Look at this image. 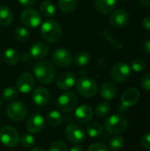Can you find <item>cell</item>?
Returning <instances> with one entry per match:
<instances>
[{
  "instance_id": "obj_1",
  "label": "cell",
  "mask_w": 150,
  "mask_h": 151,
  "mask_svg": "<svg viewBox=\"0 0 150 151\" xmlns=\"http://www.w3.org/2000/svg\"><path fill=\"white\" fill-rule=\"evenodd\" d=\"M34 77L42 84L52 83L57 76V71L53 64L49 61H40L34 65L33 68Z\"/></svg>"
},
{
  "instance_id": "obj_2",
  "label": "cell",
  "mask_w": 150,
  "mask_h": 151,
  "mask_svg": "<svg viewBox=\"0 0 150 151\" xmlns=\"http://www.w3.org/2000/svg\"><path fill=\"white\" fill-rule=\"evenodd\" d=\"M40 34L46 42L55 43L61 40L63 32L60 25L57 21L53 19H48L42 24Z\"/></svg>"
},
{
  "instance_id": "obj_3",
  "label": "cell",
  "mask_w": 150,
  "mask_h": 151,
  "mask_svg": "<svg viewBox=\"0 0 150 151\" xmlns=\"http://www.w3.org/2000/svg\"><path fill=\"white\" fill-rule=\"evenodd\" d=\"M105 128L111 134H118L126 131L128 121L126 117L121 114H114L105 120Z\"/></svg>"
},
{
  "instance_id": "obj_4",
  "label": "cell",
  "mask_w": 150,
  "mask_h": 151,
  "mask_svg": "<svg viewBox=\"0 0 150 151\" xmlns=\"http://www.w3.org/2000/svg\"><path fill=\"white\" fill-rule=\"evenodd\" d=\"M77 92L83 97L91 98L97 94L98 86L96 82L89 77H80L76 84Z\"/></svg>"
},
{
  "instance_id": "obj_5",
  "label": "cell",
  "mask_w": 150,
  "mask_h": 151,
  "mask_svg": "<svg viewBox=\"0 0 150 151\" xmlns=\"http://www.w3.org/2000/svg\"><path fill=\"white\" fill-rule=\"evenodd\" d=\"M20 21L27 28H36L42 23V16L40 12L34 9H25L20 14Z\"/></svg>"
},
{
  "instance_id": "obj_6",
  "label": "cell",
  "mask_w": 150,
  "mask_h": 151,
  "mask_svg": "<svg viewBox=\"0 0 150 151\" xmlns=\"http://www.w3.org/2000/svg\"><path fill=\"white\" fill-rule=\"evenodd\" d=\"M131 66L126 62H118L111 69V77L116 82H125L131 76Z\"/></svg>"
},
{
  "instance_id": "obj_7",
  "label": "cell",
  "mask_w": 150,
  "mask_h": 151,
  "mask_svg": "<svg viewBox=\"0 0 150 151\" xmlns=\"http://www.w3.org/2000/svg\"><path fill=\"white\" fill-rule=\"evenodd\" d=\"M78 104V97L73 92H65L57 100V108L64 112H70L75 110Z\"/></svg>"
},
{
  "instance_id": "obj_8",
  "label": "cell",
  "mask_w": 150,
  "mask_h": 151,
  "mask_svg": "<svg viewBox=\"0 0 150 151\" xmlns=\"http://www.w3.org/2000/svg\"><path fill=\"white\" fill-rule=\"evenodd\" d=\"M0 142L8 148L17 146L19 142V135L15 128L12 127L5 126L0 130Z\"/></svg>"
},
{
  "instance_id": "obj_9",
  "label": "cell",
  "mask_w": 150,
  "mask_h": 151,
  "mask_svg": "<svg viewBox=\"0 0 150 151\" xmlns=\"http://www.w3.org/2000/svg\"><path fill=\"white\" fill-rule=\"evenodd\" d=\"M7 116L13 121L19 122L22 121L27 115V106L19 101L11 102L8 104L6 108Z\"/></svg>"
},
{
  "instance_id": "obj_10",
  "label": "cell",
  "mask_w": 150,
  "mask_h": 151,
  "mask_svg": "<svg viewBox=\"0 0 150 151\" xmlns=\"http://www.w3.org/2000/svg\"><path fill=\"white\" fill-rule=\"evenodd\" d=\"M51 59H52L53 64L60 68L69 67L72 65V60H73L72 53L68 50L63 49V48L55 50L52 52Z\"/></svg>"
},
{
  "instance_id": "obj_11",
  "label": "cell",
  "mask_w": 150,
  "mask_h": 151,
  "mask_svg": "<svg viewBox=\"0 0 150 151\" xmlns=\"http://www.w3.org/2000/svg\"><path fill=\"white\" fill-rule=\"evenodd\" d=\"M35 85L34 76L30 73H21L16 82V88L19 92L23 94H27L31 92Z\"/></svg>"
},
{
  "instance_id": "obj_12",
  "label": "cell",
  "mask_w": 150,
  "mask_h": 151,
  "mask_svg": "<svg viewBox=\"0 0 150 151\" xmlns=\"http://www.w3.org/2000/svg\"><path fill=\"white\" fill-rule=\"evenodd\" d=\"M65 136L71 142L78 144L84 141L86 137V132L80 125L71 124L67 126L65 129Z\"/></svg>"
},
{
  "instance_id": "obj_13",
  "label": "cell",
  "mask_w": 150,
  "mask_h": 151,
  "mask_svg": "<svg viewBox=\"0 0 150 151\" xmlns=\"http://www.w3.org/2000/svg\"><path fill=\"white\" fill-rule=\"evenodd\" d=\"M45 126V120L42 115L39 113H34L31 115L26 123L27 130L31 134L40 133Z\"/></svg>"
},
{
  "instance_id": "obj_14",
  "label": "cell",
  "mask_w": 150,
  "mask_h": 151,
  "mask_svg": "<svg viewBox=\"0 0 150 151\" xmlns=\"http://www.w3.org/2000/svg\"><path fill=\"white\" fill-rule=\"evenodd\" d=\"M129 14L123 9H118L114 11L110 16V23L116 28H122L126 27L129 22Z\"/></svg>"
},
{
  "instance_id": "obj_15",
  "label": "cell",
  "mask_w": 150,
  "mask_h": 151,
  "mask_svg": "<svg viewBox=\"0 0 150 151\" xmlns=\"http://www.w3.org/2000/svg\"><path fill=\"white\" fill-rule=\"evenodd\" d=\"M50 99V95L48 89L43 87L36 88L32 94V101L37 106H45L49 104Z\"/></svg>"
},
{
  "instance_id": "obj_16",
  "label": "cell",
  "mask_w": 150,
  "mask_h": 151,
  "mask_svg": "<svg viewBox=\"0 0 150 151\" xmlns=\"http://www.w3.org/2000/svg\"><path fill=\"white\" fill-rule=\"evenodd\" d=\"M140 92L135 88H130L126 89L121 96V103L125 107H131L135 105L140 100Z\"/></svg>"
},
{
  "instance_id": "obj_17",
  "label": "cell",
  "mask_w": 150,
  "mask_h": 151,
  "mask_svg": "<svg viewBox=\"0 0 150 151\" xmlns=\"http://www.w3.org/2000/svg\"><path fill=\"white\" fill-rule=\"evenodd\" d=\"M93 109L88 105V104H82L76 108L75 112H74V117L75 119L80 123V124H85L89 122L92 118H93Z\"/></svg>"
},
{
  "instance_id": "obj_18",
  "label": "cell",
  "mask_w": 150,
  "mask_h": 151,
  "mask_svg": "<svg viewBox=\"0 0 150 151\" xmlns=\"http://www.w3.org/2000/svg\"><path fill=\"white\" fill-rule=\"evenodd\" d=\"M75 82V75L70 72H66L60 74L57 79V86L62 90H68L72 88L74 86Z\"/></svg>"
},
{
  "instance_id": "obj_19",
  "label": "cell",
  "mask_w": 150,
  "mask_h": 151,
  "mask_svg": "<svg viewBox=\"0 0 150 151\" xmlns=\"http://www.w3.org/2000/svg\"><path fill=\"white\" fill-rule=\"evenodd\" d=\"M30 56L36 60H41L46 58L49 54V46L42 42L34 43L30 48Z\"/></svg>"
},
{
  "instance_id": "obj_20",
  "label": "cell",
  "mask_w": 150,
  "mask_h": 151,
  "mask_svg": "<svg viewBox=\"0 0 150 151\" xmlns=\"http://www.w3.org/2000/svg\"><path fill=\"white\" fill-rule=\"evenodd\" d=\"M117 5V0H95V8L102 14H108L111 12Z\"/></svg>"
},
{
  "instance_id": "obj_21",
  "label": "cell",
  "mask_w": 150,
  "mask_h": 151,
  "mask_svg": "<svg viewBox=\"0 0 150 151\" xmlns=\"http://www.w3.org/2000/svg\"><path fill=\"white\" fill-rule=\"evenodd\" d=\"M118 93V88L112 82H104L100 89L101 96L105 100H112Z\"/></svg>"
},
{
  "instance_id": "obj_22",
  "label": "cell",
  "mask_w": 150,
  "mask_h": 151,
  "mask_svg": "<svg viewBox=\"0 0 150 151\" xmlns=\"http://www.w3.org/2000/svg\"><path fill=\"white\" fill-rule=\"evenodd\" d=\"M13 20V12L11 9L6 5L0 6V26L3 27H8Z\"/></svg>"
},
{
  "instance_id": "obj_23",
  "label": "cell",
  "mask_w": 150,
  "mask_h": 151,
  "mask_svg": "<svg viewBox=\"0 0 150 151\" xmlns=\"http://www.w3.org/2000/svg\"><path fill=\"white\" fill-rule=\"evenodd\" d=\"M4 62L9 65H15L19 61V53L13 48L6 49L3 55Z\"/></svg>"
},
{
  "instance_id": "obj_24",
  "label": "cell",
  "mask_w": 150,
  "mask_h": 151,
  "mask_svg": "<svg viewBox=\"0 0 150 151\" xmlns=\"http://www.w3.org/2000/svg\"><path fill=\"white\" fill-rule=\"evenodd\" d=\"M39 8H40L41 14H42L45 17H49V18L54 17L56 14V12H57L56 6L54 5V4L49 0H45L43 2H42Z\"/></svg>"
},
{
  "instance_id": "obj_25",
  "label": "cell",
  "mask_w": 150,
  "mask_h": 151,
  "mask_svg": "<svg viewBox=\"0 0 150 151\" xmlns=\"http://www.w3.org/2000/svg\"><path fill=\"white\" fill-rule=\"evenodd\" d=\"M90 60H91V56L86 50L79 51L74 57V63L78 66H86L90 63Z\"/></svg>"
},
{
  "instance_id": "obj_26",
  "label": "cell",
  "mask_w": 150,
  "mask_h": 151,
  "mask_svg": "<svg viewBox=\"0 0 150 151\" xmlns=\"http://www.w3.org/2000/svg\"><path fill=\"white\" fill-rule=\"evenodd\" d=\"M78 4V0H58V7L65 13L72 12Z\"/></svg>"
},
{
  "instance_id": "obj_27",
  "label": "cell",
  "mask_w": 150,
  "mask_h": 151,
  "mask_svg": "<svg viewBox=\"0 0 150 151\" xmlns=\"http://www.w3.org/2000/svg\"><path fill=\"white\" fill-rule=\"evenodd\" d=\"M103 133V126L98 122L91 123L87 127V134L91 138H96Z\"/></svg>"
},
{
  "instance_id": "obj_28",
  "label": "cell",
  "mask_w": 150,
  "mask_h": 151,
  "mask_svg": "<svg viewBox=\"0 0 150 151\" xmlns=\"http://www.w3.org/2000/svg\"><path fill=\"white\" fill-rule=\"evenodd\" d=\"M47 121L48 124L52 127H58L62 123V115L57 111H52L49 112L47 117Z\"/></svg>"
},
{
  "instance_id": "obj_29",
  "label": "cell",
  "mask_w": 150,
  "mask_h": 151,
  "mask_svg": "<svg viewBox=\"0 0 150 151\" xmlns=\"http://www.w3.org/2000/svg\"><path fill=\"white\" fill-rule=\"evenodd\" d=\"M14 37L19 42H27L30 38V33L25 27H18L14 31Z\"/></svg>"
},
{
  "instance_id": "obj_30",
  "label": "cell",
  "mask_w": 150,
  "mask_h": 151,
  "mask_svg": "<svg viewBox=\"0 0 150 151\" xmlns=\"http://www.w3.org/2000/svg\"><path fill=\"white\" fill-rule=\"evenodd\" d=\"M125 144V140L122 136L117 135V136H113L109 142V148L111 149V150L112 151H118Z\"/></svg>"
},
{
  "instance_id": "obj_31",
  "label": "cell",
  "mask_w": 150,
  "mask_h": 151,
  "mask_svg": "<svg viewBox=\"0 0 150 151\" xmlns=\"http://www.w3.org/2000/svg\"><path fill=\"white\" fill-rule=\"evenodd\" d=\"M18 89L13 87L6 88L2 93V98L6 102H11L18 96Z\"/></svg>"
},
{
  "instance_id": "obj_32",
  "label": "cell",
  "mask_w": 150,
  "mask_h": 151,
  "mask_svg": "<svg viewBox=\"0 0 150 151\" xmlns=\"http://www.w3.org/2000/svg\"><path fill=\"white\" fill-rule=\"evenodd\" d=\"M111 111V105L107 102H103L96 106L95 114L98 118H104L108 116Z\"/></svg>"
},
{
  "instance_id": "obj_33",
  "label": "cell",
  "mask_w": 150,
  "mask_h": 151,
  "mask_svg": "<svg viewBox=\"0 0 150 151\" xmlns=\"http://www.w3.org/2000/svg\"><path fill=\"white\" fill-rule=\"evenodd\" d=\"M146 68V62L141 58H136L132 61L131 69H133L136 73H141Z\"/></svg>"
},
{
  "instance_id": "obj_34",
  "label": "cell",
  "mask_w": 150,
  "mask_h": 151,
  "mask_svg": "<svg viewBox=\"0 0 150 151\" xmlns=\"http://www.w3.org/2000/svg\"><path fill=\"white\" fill-rule=\"evenodd\" d=\"M19 142L24 148H31L34 145L35 140L32 134H25L21 137H19Z\"/></svg>"
},
{
  "instance_id": "obj_35",
  "label": "cell",
  "mask_w": 150,
  "mask_h": 151,
  "mask_svg": "<svg viewBox=\"0 0 150 151\" xmlns=\"http://www.w3.org/2000/svg\"><path fill=\"white\" fill-rule=\"evenodd\" d=\"M49 151H68L67 150V146L65 142L61 141H55L53 142L50 148Z\"/></svg>"
},
{
  "instance_id": "obj_36",
  "label": "cell",
  "mask_w": 150,
  "mask_h": 151,
  "mask_svg": "<svg viewBox=\"0 0 150 151\" xmlns=\"http://www.w3.org/2000/svg\"><path fill=\"white\" fill-rule=\"evenodd\" d=\"M141 85L143 89L150 91V73L142 76V78L141 79Z\"/></svg>"
},
{
  "instance_id": "obj_37",
  "label": "cell",
  "mask_w": 150,
  "mask_h": 151,
  "mask_svg": "<svg viewBox=\"0 0 150 151\" xmlns=\"http://www.w3.org/2000/svg\"><path fill=\"white\" fill-rule=\"evenodd\" d=\"M88 151H109V150H108L107 146L104 145L103 143L96 142V143L91 144Z\"/></svg>"
},
{
  "instance_id": "obj_38",
  "label": "cell",
  "mask_w": 150,
  "mask_h": 151,
  "mask_svg": "<svg viewBox=\"0 0 150 151\" xmlns=\"http://www.w3.org/2000/svg\"><path fill=\"white\" fill-rule=\"evenodd\" d=\"M141 144L144 149L150 150V134H146L141 136Z\"/></svg>"
},
{
  "instance_id": "obj_39",
  "label": "cell",
  "mask_w": 150,
  "mask_h": 151,
  "mask_svg": "<svg viewBox=\"0 0 150 151\" xmlns=\"http://www.w3.org/2000/svg\"><path fill=\"white\" fill-rule=\"evenodd\" d=\"M142 50L144 53L150 55V40H146L142 43Z\"/></svg>"
},
{
  "instance_id": "obj_40",
  "label": "cell",
  "mask_w": 150,
  "mask_h": 151,
  "mask_svg": "<svg viewBox=\"0 0 150 151\" xmlns=\"http://www.w3.org/2000/svg\"><path fill=\"white\" fill-rule=\"evenodd\" d=\"M142 27L145 30L150 31V16L145 17L142 19Z\"/></svg>"
},
{
  "instance_id": "obj_41",
  "label": "cell",
  "mask_w": 150,
  "mask_h": 151,
  "mask_svg": "<svg viewBox=\"0 0 150 151\" xmlns=\"http://www.w3.org/2000/svg\"><path fill=\"white\" fill-rule=\"evenodd\" d=\"M19 3L22 5V6H25V7H30L32 6L36 0H18Z\"/></svg>"
},
{
  "instance_id": "obj_42",
  "label": "cell",
  "mask_w": 150,
  "mask_h": 151,
  "mask_svg": "<svg viewBox=\"0 0 150 151\" xmlns=\"http://www.w3.org/2000/svg\"><path fill=\"white\" fill-rule=\"evenodd\" d=\"M149 1L150 0H140V4L142 7H146L149 5Z\"/></svg>"
},
{
  "instance_id": "obj_43",
  "label": "cell",
  "mask_w": 150,
  "mask_h": 151,
  "mask_svg": "<svg viewBox=\"0 0 150 151\" xmlns=\"http://www.w3.org/2000/svg\"><path fill=\"white\" fill-rule=\"evenodd\" d=\"M69 151H83V150L80 146H73L69 150Z\"/></svg>"
},
{
  "instance_id": "obj_44",
  "label": "cell",
  "mask_w": 150,
  "mask_h": 151,
  "mask_svg": "<svg viewBox=\"0 0 150 151\" xmlns=\"http://www.w3.org/2000/svg\"><path fill=\"white\" fill-rule=\"evenodd\" d=\"M31 151H46L43 148H42V147H34L33 150Z\"/></svg>"
},
{
  "instance_id": "obj_45",
  "label": "cell",
  "mask_w": 150,
  "mask_h": 151,
  "mask_svg": "<svg viewBox=\"0 0 150 151\" xmlns=\"http://www.w3.org/2000/svg\"><path fill=\"white\" fill-rule=\"evenodd\" d=\"M2 107V101H1V98H0V108Z\"/></svg>"
},
{
  "instance_id": "obj_46",
  "label": "cell",
  "mask_w": 150,
  "mask_h": 151,
  "mask_svg": "<svg viewBox=\"0 0 150 151\" xmlns=\"http://www.w3.org/2000/svg\"><path fill=\"white\" fill-rule=\"evenodd\" d=\"M122 1H129V0H122Z\"/></svg>"
},
{
  "instance_id": "obj_47",
  "label": "cell",
  "mask_w": 150,
  "mask_h": 151,
  "mask_svg": "<svg viewBox=\"0 0 150 151\" xmlns=\"http://www.w3.org/2000/svg\"><path fill=\"white\" fill-rule=\"evenodd\" d=\"M149 7H150V1H149Z\"/></svg>"
},
{
  "instance_id": "obj_48",
  "label": "cell",
  "mask_w": 150,
  "mask_h": 151,
  "mask_svg": "<svg viewBox=\"0 0 150 151\" xmlns=\"http://www.w3.org/2000/svg\"><path fill=\"white\" fill-rule=\"evenodd\" d=\"M0 59H1V56H0Z\"/></svg>"
}]
</instances>
